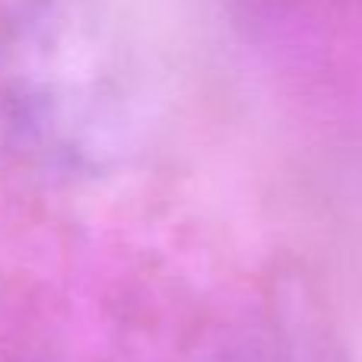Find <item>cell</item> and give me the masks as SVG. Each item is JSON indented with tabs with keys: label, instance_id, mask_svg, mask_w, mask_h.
Returning <instances> with one entry per match:
<instances>
[{
	"label": "cell",
	"instance_id": "obj_1",
	"mask_svg": "<svg viewBox=\"0 0 362 362\" xmlns=\"http://www.w3.org/2000/svg\"><path fill=\"white\" fill-rule=\"evenodd\" d=\"M0 121L57 169H102L131 146L140 74L102 0H23L4 19Z\"/></svg>",
	"mask_w": 362,
	"mask_h": 362
}]
</instances>
